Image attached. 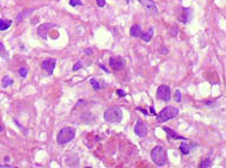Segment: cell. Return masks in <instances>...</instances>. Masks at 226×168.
Returning <instances> with one entry per match:
<instances>
[{"label":"cell","mask_w":226,"mask_h":168,"mask_svg":"<svg viewBox=\"0 0 226 168\" xmlns=\"http://www.w3.org/2000/svg\"><path fill=\"white\" fill-rule=\"evenodd\" d=\"M11 85H13V80L11 78H9V76H4V79H3V88H7Z\"/></svg>","instance_id":"cell-18"},{"label":"cell","mask_w":226,"mask_h":168,"mask_svg":"<svg viewBox=\"0 0 226 168\" xmlns=\"http://www.w3.org/2000/svg\"><path fill=\"white\" fill-rule=\"evenodd\" d=\"M151 159L152 161L158 166V167H163L167 163V155H166V150L164 147L162 146H157L151 150Z\"/></svg>","instance_id":"cell-2"},{"label":"cell","mask_w":226,"mask_h":168,"mask_svg":"<svg viewBox=\"0 0 226 168\" xmlns=\"http://www.w3.org/2000/svg\"><path fill=\"white\" fill-rule=\"evenodd\" d=\"M143 30H141V26L139 25V24H134L132 27H130V31H129V34H130V36L132 37H135V38H140L141 37V35H143Z\"/></svg>","instance_id":"cell-13"},{"label":"cell","mask_w":226,"mask_h":168,"mask_svg":"<svg viewBox=\"0 0 226 168\" xmlns=\"http://www.w3.org/2000/svg\"><path fill=\"white\" fill-rule=\"evenodd\" d=\"M81 67H83V62H81V61H79V62H77V63L73 66V70H79Z\"/></svg>","instance_id":"cell-26"},{"label":"cell","mask_w":226,"mask_h":168,"mask_svg":"<svg viewBox=\"0 0 226 168\" xmlns=\"http://www.w3.org/2000/svg\"><path fill=\"white\" fill-rule=\"evenodd\" d=\"M178 115V108L175 107V106H166L165 108H163L159 113L156 116L157 117V121L159 123H164V122H167L175 117H177Z\"/></svg>","instance_id":"cell-4"},{"label":"cell","mask_w":226,"mask_h":168,"mask_svg":"<svg viewBox=\"0 0 226 168\" xmlns=\"http://www.w3.org/2000/svg\"><path fill=\"white\" fill-rule=\"evenodd\" d=\"M105 122L108 123H112V124H116V123H120L123 118V112L121 110V107H117V106H112V107H109L104 111V115H103Z\"/></svg>","instance_id":"cell-1"},{"label":"cell","mask_w":226,"mask_h":168,"mask_svg":"<svg viewBox=\"0 0 226 168\" xmlns=\"http://www.w3.org/2000/svg\"><path fill=\"white\" fill-rule=\"evenodd\" d=\"M163 129H164V131L167 134V138H169V139H182V141H187V138H185L184 136L178 135V134L175 132L174 130L169 129V128H166V126H164Z\"/></svg>","instance_id":"cell-12"},{"label":"cell","mask_w":226,"mask_h":168,"mask_svg":"<svg viewBox=\"0 0 226 168\" xmlns=\"http://www.w3.org/2000/svg\"><path fill=\"white\" fill-rule=\"evenodd\" d=\"M99 67H101V68H102V69H103V70H104L105 73H110V70H109V69H108V68H106V67H105L104 65H102V63H99Z\"/></svg>","instance_id":"cell-30"},{"label":"cell","mask_w":226,"mask_h":168,"mask_svg":"<svg viewBox=\"0 0 226 168\" xmlns=\"http://www.w3.org/2000/svg\"><path fill=\"white\" fill-rule=\"evenodd\" d=\"M136 110H139V111H141V112H143V113H144V115H146V116L148 115V111H147V110H144V108H141V107H136Z\"/></svg>","instance_id":"cell-29"},{"label":"cell","mask_w":226,"mask_h":168,"mask_svg":"<svg viewBox=\"0 0 226 168\" xmlns=\"http://www.w3.org/2000/svg\"><path fill=\"white\" fill-rule=\"evenodd\" d=\"M18 73H19V75H20L22 78H26V75H28V69H26L25 67H22V68H19Z\"/></svg>","instance_id":"cell-23"},{"label":"cell","mask_w":226,"mask_h":168,"mask_svg":"<svg viewBox=\"0 0 226 168\" xmlns=\"http://www.w3.org/2000/svg\"><path fill=\"white\" fill-rule=\"evenodd\" d=\"M150 112L152 115H154V116H157V113H156V111H154V107L153 106H150Z\"/></svg>","instance_id":"cell-31"},{"label":"cell","mask_w":226,"mask_h":168,"mask_svg":"<svg viewBox=\"0 0 226 168\" xmlns=\"http://www.w3.org/2000/svg\"><path fill=\"white\" fill-rule=\"evenodd\" d=\"M33 11H34V9H31V10H26V11H24V12L19 13V14L17 16V19H16V20H17V23H20V20H23V19H24L26 16H29V14H30Z\"/></svg>","instance_id":"cell-17"},{"label":"cell","mask_w":226,"mask_h":168,"mask_svg":"<svg viewBox=\"0 0 226 168\" xmlns=\"http://www.w3.org/2000/svg\"><path fill=\"white\" fill-rule=\"evenodd\" d=\"M0 168H12V166H10V164H0Z\"/></svg>","instance_id":"cell-33"},{"label":"cell","mask_w":226,"mask_h":168,"mask_svg":"<svg viewBox=\"0 0 226 168\" xmlns=\"http://www.w3.org/2000/svg\"><path fill=\"white\" fill-rule=\"evenodd\" d=\"M85 54H92V50H91V49H86V50H85Z\"/></svg>","instance_id":"cell-34"},{"label":"cell","mask_w":226,"mask_h":168,"mask_svg":"<svg viewBox=\"0 0 226 168\" xmlns=\"http://www.w3.org/2000/svg\"><path fill=\"white\" fill-rule=\"evenodd\" d=\"M193 147H195V144H185V143H182L181 146H180V150H181V153L182 154H184V155H188L189 153H190V149L193 148Z\"/></svg>","instance_id":"cell-16"},{"label":"cell","mask_w":226,"mask_h":168,"mask_svg":"<svg viewBox=\"0 0 226 168\" xmlns=\"http://www.w3.org/2000/svg\"><path fill=\"white\" fill-rule=\"evenodd\" d=\"M175 97H176L175 99H176L177 103H181V101H182V94H181V91H180V90H177V91L175 92Z\"/></svg>","instance_id":"cell-25"},{"label":"cell","mask_w":226,"mask_h":168,"mask_svg":"<svg viewBox=\"0 0 226 168\" xmlns=\"http://www.w3.org/2000/svg\"><path fill=\"white\" fill-rule=\"evenodd\" d=\"M116 93H117V95H119V97H121V98H123V97H126V95H127V93H126L123 90H117V92H116Z\"/></svg>","instance_id":"cell-27"},{"label":"cell","mask_w":226,"mask_h":168,"mask_svg":"<svg viewBox=\"0 0 226 168\" xmlns=\"http://www.w3.org/2000/svg\"><path fill=\"white\" fill-rule=\"evenodd\" d=\"M134 132L139 136V137H145L148 132V125L144 122V121H141L139 119L134 126Z\"/></svg>","instance_id":"cell-6"},{"label":"cell","mask_w":226,"mask_h":168,"mask_svg":"<svg viewBox=\"0 0 226 168\" xmlns=\"http://www.w3.org/2000/svg\"><path fill=\"white\" fill-rule=\"evenodd\" d=\"M0 56H3V57H5V59H9V55H7L6 50H5V45L3 43H0Z\"/></svg>","instance_id":"cell-21"},{"label":"cell","mask_w":226,"mask_h":168,"mask_svg":"<svg viewBox=\"0 0 226 168\" xmlns=\"http://www.w3.org/2000/svg\"><path fill=\"white\" fill-rule=\"evenodd\" d=\"M12 25V20L9 19H0V31H5Z\"/></svg>","instance_id":"cell-15"},{"label":"cell","mask_w":226,"mask_h":168,"mask_svg":"<svg viewBox=\"0 0 226 168\" xmlns=\"http://www.w3.org/2000/svg\"><path fill=\"white\" fill-rule=\"evenodd\" d=\"M139 3L143 5L147 11H148V13L150 14H152V16H156L157 13H158V10H157V6H156V4H154V1L153 0H139Z\"/></svg>","instance_id":"cell-8"},{"label":"cell","mask_w":226,"mask_h":168,"mask_svg":"<svg viewBox=\"0 0 226 168\" xmlns=\"http://www.w3.org/2000/svg\"><path fill=\"white\" fill-rule=\"evenodd\" d=\"M191 18H193V10L189 9V7L183 9V10H182V13H181V16H180V20H181L182 23L187 24V23H189V22L191 20Z\"/></svg>","instance_id":"cell-11"},{"label":"cell","mask_w":226,"mask_h":168,"mask_svg":"<svg viewBox=\"0 0 226 168\" xmlns=\"http://www.w3.org/2000/svg\"><path fill=\"white\" fill-rule=\"evenodd\" d=\"M109 66H110V68L115 69V70H120L126 66V62L122 57H110L109 59Z\"/></svg>","instance_id":"cell-9"},{"label":"cell","mask_w":226,"mask_h":168,"mask_svg":"<svg viewBox=\"0 0 226 168\" xmlns=\"http://www.w3.org/2000/svg\"><path fill=\"white\" fill-rule=\"evenodd\" d=\"M70 5L72 6V7H75V6H80V5H83V3L80 1V0H70Z\"/></svg>","instance_id":"cell-24"},{"label":"cell","mask_w":226,"mask_h":168,"mask_svg":"<svg viewBox=\"0 0 226 168\" xmlns=\"http://www.w3.org/2000/svg\"><path fill=\"white\" fill-rule=\"evenodd\" d=\"M157 97L163 101H169L171 99V91L166 85H160L157 90Z\"/></svg>","instance_id":"cell-5"},{"label":"cell","mask_w":226,"mask_h":168,"mask_svg":"<svg viewBox=\"0 0 226 168\" xmlns=\"http://www.w3.org/2000/svg\"><path fill=\"white\" fill-rule=\"evenodd\" d=\"M200 167H201V168H209V167H212V161H211V159L204 160V161L200 163Z\"/></svg>","instance_id":"cell-19"},{"label":"cell","mask_w":226,"mask_h":168,"mask_svg":"<svg viewBox=\"0 0 226 168\" xmlns=\"http://www.w3.org/2000/svg\"><path fill=\"white\" fill-rule=\"evenodd\" d=\"M90 83L92 85V87H93V90H96V91H98V90H101V83L97 81V80H95V79H91L90 80Z\"/></svg>","instance_id":"cell-20"},{"label":"cell","mask_w":226,"mask_h":168,"mask_svg":"<svg viewBox=\"0 0 226 168\" xmlns=\"http://www.w3.org/2000/svg\"><path fill=\"white\" fill-rule=\"evenodd\" d=\"M152 37H153V27L151 26L146 32H143V35H141V37H140V38L143 39L145 43H148V42H151Z\"/></svg>","instance_id":"cell-14"},{"label":"cell","mask_w":226,"mask_h":168,"mask_svg":"<svg viewBox=\"0 0 226 168\" xmlns=\"http://www.w3.org/2000/svg\"><path fill=\"white\" fill-rule=\"evenodd\" d=\"M170 35L174 37V36H177L178 35V27L176 25L171 26V29H170Z\"/></svg>","instance_id":"cell-22"},{"label":"cell","mask_w":226,"mask_h":168,"mask_svg":"<svg viewBox=\"0 0 226 168\" xmlns=\"http://www.w3.org/2000/svg\"><path fill=\"white\" fill-rule=\"evenodd\" d=\"M74 137H75V130L73 128L66 126L59 131L58 137H56V142H58L60 146H64V144L71 142Z\"/></svg>","instance_id":"cell-3"},{"label":"cell","mask_w":226,"mask_h":168,"mask_svg":"<svg viewBox=\"0 0 226 168\" xmlns=\"http://www.w3.org/2000/svg\"><path fill=\"white\" fill-rule=\"evenodd\" d=\"M96 4L99 7H104L105 6V0H96Z\"/></svg>","instance_id":"cell-28"},{"label":"cell","mask_w":226,"mask_h":168,"mask_svg":"<svg viewBox=\"0 0 226 168\" xmlns=\"http://www.w3.org/2000/svg\"><path fill=\"white\" fill-rule=\"evenodd\" d=\"M4 131V126L1 125V124H0V132H3Z\"/></svg>","instance_id":"cell-35"},{"label":"cell","mask_w":226,"mask_h":168,"mask_svg":"<svg viewBox=\"0 0 226 168\" xmlns=\"http://www.w3.org/2000/svg\"><path fill=\"white\" fill-rule=\"evenodd\" d=\"M160 54H167V49L166 48H160Z\"/></svg>","instance_id":"cell-32"},{"label":"cell","mask_w":226,"mask_h":168,"mask_svg":"<svg viewBox=\"0 0 226 168\" xmlns=\"http://www.w3.org/2000/svg\"><path fill=\"white\" fill-rule=\"evenodd\" d=\"M55 25L51 24V23H43L41 24L38 27H37V34L40 37H42L43 39H47L48 38V31H50L51 27H54Z\"/></svg>","instance_id":"cell-7"},{"label":"cell","mask_w":226,"mask_h":168,"mask_svg":"<svg viewBox=\"0 0 226 168\" xmlns=\"http://www.w3.org/2000/svg\"><path fill=\"white\" fill-rule=\"evenodd\" d=\"M55 65H56V60H55V59H46V60L42 61V63H41L42 68H43V69L47 72V74H49V75L53 74V72H54V69H55Z\"/></svg>","instance_id":"cell-10"}]
</instances>
